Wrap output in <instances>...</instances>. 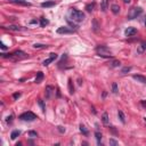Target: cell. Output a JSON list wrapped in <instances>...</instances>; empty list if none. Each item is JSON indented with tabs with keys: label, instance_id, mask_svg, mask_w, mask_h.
<instances>
[{
	"label": "cell",
	"instance_id": "74e56055",
	"mask_svg": "<svg viewBox=\"0 0 146 146\" xmlns=\"http://www.w3.org/2000/svg\"><path fill=\"white\" fill-rule=\"evenodd\" d=\"M12 119H13V115L8 116V118H7V122H10V121H12Z\"/></svg>",
	"mask_w": 146,
	"mask_h": 146
},
{
	"label": "cell",
	"instance_id": "7c38bea8",
	"mask_svg": "<svg viewBox=\"0 0 146 146\" xmlns=\"http://www.w3.org/2000/svg\"><path fill=\"white\" fill-rule=\"evenodd\" d=\"M14 4H18V5H24V6H30V2H27L26 0H10Z\"/></svg>",
	"mask_w": 146,
	"mask_h": 146
},
{
	"label": "cell",
	"instance_id": "2e32d148",
	"mask_svg": "<svg viewBox=\"0 0 146 146\" xmlns=\"http://www.w3.org/2000/svg\"><path fill=\"white\" fill-rule=\"evenodd\" d=\"M111 9H112V13L113 14H119V12H120V7L118 6V5H112L111 6Z\"/></svg>",
	"mask_w": 146,
	"mask_h": 146
},
{
	"label": "cell",
	"instance_id": "d590c367",
	"mask_svg": "<svg viewBox=\"0 0 146 146\" xmlns=\"http://www.w3.org/2000/svg\"><path fill=\"white\" fill-rule=\"evenodd\" d=\"M97 29H98V25H97V21L95 20V21H94V30L97 31Z\"/></svg>",
	"mask_w": 146,
	"mask_h": 146
},
{
	"label": "cell",
	"instance_id": "9c48e42d",
	"mask_svg": "<svg viewBox=\"0 0 146 146\" xmlns=\"http://www.w3.org/2000/svg\"><path fill=\"white\" fill-rule=\"evenodd\" d=\"M54 90H55V89H54V87H53V86H47V87H46V89H45V91H46V98H50Z\"/></svg>",
	"mask_w": 146,
	"mask_h": 146
},
{
	"label": "cell",
	"instance_id": "9a60e30c",
	"mask_svg": "<svg viewBox=\"0 0 146 146\" xmlns=\"http://www.w3.org/2000/svg\"><path fill=\"white\" fill-rule=\"evenodd\" d=\"M20 135H21V131H20V130H14V131H12V133H10V138H12V139H16Z\"/></svg>",
	"mask_w": 146,
	"mask_h": 146
},
{
	"label": "cell",
	"instance_id": "836d02e7",
	"mask_svg": "<svg viewBox=\"0 0 146 146\" xmlns=\"http://www.w3.org/2000/svg\"><path fill=\"white\" fill-rule=\"evenodd\" d=\"M57 129H58V131H60V133H65V128H63V127H62V126H58V127H57Z\"/></svg>",
	"mask_w": 146,
	"mask_h": 146
},
{
	"label": "cell",
	"instance_id": "d4e9b609",
	"mask_svg": "<svg viewBox=\"0 0 146 146\" xmlns=\"http://www.w3.org/2000/svg\"><path fill=\"white\" fill-rule=\"evenodd\" d=\"M48 20H46V18H40V25L42 26V27H45L46 25H48Z\"/></svg>",
	"mask_w": 146,
	"mask_h": 146
},
{
	"label": "cell",
	"instance_id": "52a82bcc",
	"mask_svg": "<svg viewBox=\"0 0 146 146\" xmlns=\"http://www.w3.org/2000/svg\"><path fill=\"white\" fill-rule=\"evenodd\" d=\"M57 58V54H55V53H53V54H50V56L48 57L47 60H43V63H42V65L43 66H47V65H49L50 63H53L54 60Z\"/></svg>",
	"mask_w": 146,
	"mask_h": 146
},
{
	"label": "cell",
	"instance_id": "d6a6232c",
	"mask_svg": "<svg viewBox=\"0 0 146 146\" xmlns=\"http://www.w3.org/2000/svg\"><path fill=\"white\" fill-rule=\"evenodd\" d=\"M13 97H14V99L20 98V97H21V93H15V94L13 95Z\"/></svg>",
	"mask_w": 146,
	"mask_h": 146
},
{
	"label": "cell",
	"instance_id": "f546056e",
	"mask_svg": "<svg viewBox=\"0 0 146 146\" xmlns=\"http://www.w3.org/2000/svg\"><path fill=\"white\" fill-rule=\"evenodd\" d=\"M38 104L40 105V107H41V110H42V112L46 111V108H45V104H43V102L41 100V99H39L38 100Z\"/></svg>",
	"mask_w": 146,
	"mask_h": 146
},
{
	"label": "cell",
	"instance_id": "e0dca14e",
	"mask_svg": "<svg viewBox=\"0 0 146 146\" xmlns=\"http://www.w3.org/2000/svg\"><path fill=\"white\" fill-rule=\"evenodd\" d=\"M118 115H119V119L122 123H126V116H125V113L122 111H119L118 112Z\"/></svg>",
	"mask_w": 146,
	"mask_h": 146
},
{
	"label": "cell",
	"instance_id": "603a6c76",
	"mask_svg": "<svg viewBox=\"0 0 146 146\" xmlns=\"http://www.w3.org/2000/svg\"><path fill=\"white\" fill-rule=\"evenodd\" d=\"M146 50V42H142L140 43V47L138 48V53H143Z\"/></svg>",
	"mask_w": 146,
	"mask_h": 146
},
{
	"label": "cell",
	"instance_id": "60d3db41",
	"mask_svg": "<svg viewBox=\"0 0 146 146\" xmlns=\"http://www.w3.org/2000/svg\"><path fill=\"white\" fill-rule=\"evenodd\" d=\"M144 121H145V123H146V118H144Z\"/></svg>",
	"mask_w": 146,
	"mask_h": 146
},
{
	"label": "cell",
	"instance_id": "ba28073f",
	"mask_svg": "<svg viewBox=\"0 0 146 146\" xmlns=\"http://www.w3.org/2000/svg\"><path fill=\"white\" fill-rule=\"evenodd\" d=\"M137 33V30L135 29V27H128V29H126L125 31V34L127 35V37H133V35H135Z\"/></svg>",
	"mask_w": 146,
	"mask_h": 146
},
{
	"label": "cell",
	"instance_id": "30bf717a",
	"mask_svg": "<svg viewBox=\"0 0 146 146\" xmlns=\"http://www.w3.org/2000/svg\"><path fill=\"white\" fill-rule=\"evenodd\" d=\"M133 78L135 80H137L138 82H140V83H146V78L143 77V75H138V74H135L133 75Z\"/></svg>",
	"mask_w": 146,
	"mask_h": 146
},
{
	"label": "cell",
	"instance_id": "8fae6325",
	"mask_svg": "<svg viewBox=\"0 0 146 146\" xmlns=\"http://www.w3.org/2000/svg\"><path fill=\"white\" fill-rule=\"evenodd\" d=\"M55 5H56L55 1H45V2L41 4V7H43V8H49V7H53Z\"/></svg>",
	"mask_w": 146,
	"mask_h": 146
},
{
	"label": "cell",
	"instance_id": "3957f363",
	"mask_svg": "<svg viewBox=\"0 0 146 146\" xmlns=\"http://www.w3.org/2000/svg\"><path fill=\"white\" fill-rule=\"evenodd\" d=\"M142 13H143V9L140 7H133V8H130V10H129L128 15H127V18L128 20H135L139 15H142Z\"/></svg>",
	"mask_w": 146,
	"mask_h": 146
},
{
	"label": "cell",
	"instance_id": "6da1fadb",
	"mask_svg": "<svg viewBox=\"0 0 146 146\" xmlns=\"http://www.w3.org/2000/svg\"><path fill=\"white\" fill-rule=\"evenodd\" d=\"M96 52L100 57H106V58H111L112 56V52L110 50V48L106 46H98L96 48Z\"/></svg>",
	"mask_w": 146,
	"mask_h": 146
},
{
	"label": "cell",
	"instance_id": "7a4b0ae2",
	"mask_svg": "<svg viewBox=\"0 0 146 146\" xmlns=\"http://www.w3.org/2000/svg\"><path fill=\"white\" fill-rule=\"evenodd\" d=\"M70 15H71V18L73 20V22H77V23H80L85 20V14L80 10H77V9H72L70 12Z\"/></svg>",
	"mask_w": 146,
	"mask_h": 146
},
{
	"label": "cell",
	"instance_id": "d6986e66",
	"mask_svg": "<svg viewBox=\"0 0 146 146\" xmlns=\"http://www.w3.org/2000/svg\"><path fill=\"white\" fill-rule=\"evenodd\" d=\"M107 0H102V4H100V8L103 12H106V9H107Z\"/></svg>",
	"mask_w": 146,
	"mask_h": 146
},
{
	"label": "cell",
	"instance_id": "8d00e7d4",
	"mask_svg": "<svg viewBox=\"0 0 146 146\" xmlns=\"http://www.w3.org/2000/svg\"><path fill=\"white\" fill-rule=\"evenodd\" d=\"M30 24H38V21H37V20H32V21L30 22Z\"/></svg>",
	"mask_w": 146,
	"mask_h": 146
},
{
	"label": "cell",
	"instance_id": "5b68a950",
	"mask_svg": "<svg viewBox=\"0 0 146 146\" xmlns=\"http://www.w3.org/2000/svg\"><path fill=\"white\" fill-rule=\"evenodd\" d=\"M20 119L23 121H33L37 119V115H35L34 113H32V112H24V113H22L21 115H20Z\"/></svg>",
	"mask_w": 146,
	"mask_h": 146
},
{
	"label": "cell",
	"instance_id": "5bb4252c",
	"mask_svg": "<svg viewBox=\"0 0 146 146\" xmlns=\"http://www.w3.org/2000/svg\"><path fill=\"white\" fill-rule=\"evenodd\" d=\"M5 29H8V30H10V31H22L23 30L21 26H17V25H9V26H7V27H5Z\"/></svg>",
	"mask_w": 146,
	"mask_h": 146
},
{
	"label": "cell",
	"instance_id": "7402d4cb",
	"mask_svg": "<svg viewBox=\"0 0 146 146\" xmlns=\"http://www.w3.org/2000/svg\"><path fill=\"white\" fill-rule=\"evenodd\" d=\"M95 6H96V4L95 2H91V4H88L86 6V9H87V12H93L95 8Z\"/></svg>",
	"mask_w": 146,
	"mask_h": 146
},
{
	"label": "cell",
	"instance_id": "277c9868",
	"mask_svg": "<svg viewBox=\"0 0 146 146\" xmlns=\"http://www.w3.org/2000/svg\"><path fill=\"white\" fill-rule=\"evenodd\" d=\"M1 56L4 58H14V57H16V58H24V57H26V54L24 52H22V50H16V52L12 53V54H1Z\"/></svg>",
	"mask_w": 146,
	"mask_h": 146
},
{
	"label": "cell",
	"instance_id": "f35d334b",
	"mask_svg": "<svg viewBox=\"0 0 146 146\" xmlns=\"http://www.w3.org/2000/svg\"><path fill=\"white\" fill-rule=\"evenodd\" d=\"M142 105L144 106V107H146V102L145 100H142Z\"/></svg>",
	"mask_w": 146,
	"mask_h": 146
},
{
	"label": "cell",
	"instance_id": "4316f807",
	"mask_svg": "<svg viewBox=\"0 0 146 146\" xmlns=\"http://www.w3.org/2000/svg\"><path fill=\"white\" fill-rule=\"evenodd\" d=\"M80 131H81V133H83L85 136H87V135H88V130L86 129V127H85V126L80 125Z\"/></svg>",
	"mask_w": 146,
	"mask_h": 146
},
{
	"label": "cell",
	"instance_id": "7bdbcfd3",
	"mask_svg": "<svg viewBox=\"0 0 146 146\" xmlns=\"http://www.w3.org/2000/svg\"><path fill=\"white\" fill-rule=\"evenodd\" d=\"M107 1H108V0H107Z\"/></svg>",
	"mask_w": 146,
	"mask_h": 146
},
{
	"label": "cell",
	"instance_id": "cb8c5ba5",
	"mask_svg": "<svg viewBox=\"0 0 146 146\" xmlns=\"http://www.w3.org/2000/svg\"><path fill=\"white\" fill-rule=\"evenodd\" d=\"M118 91H119V89H118V85H116L115 82L114 83H112V93L113 94H118Z\"/></svg>",
	"mask_w": 146,
	"mask_h": 146
},
{
	"label": "cell",
	"instance_id": "ac0fdd59",
	"mask_svg": "<svg viewBox=\"0 0 146 146\" xmlns=\"http://www.w3.org/2000/svg\"><path fill=\"white\" fill-rule=\"evenodd\" d=\"M102 121H103L104 125H108V114L106 112L103 113V115H102Z\"/></svg>",
	"mask_w": 146,
	"mask_h": 146
},
{
	"label": "cell",
	"instance_id": "4dcf8cb0",
	"mask_svg": "<svg viewBox=\"0 0 146 146\" xmlns=\"http://www.w3.org/2000/svg\"><path fill=\"white\" fill-rule=\"evenodd\" d=\"M33 47L34 48H47V46L46 45H41V43H34Z\"/></svg>",
	"mask_w": 146,
	"mask_h": 146
},
{
	"label": "cell",
	"instance_id": "83f0119b",
	"mask_svg": "<svg viewBox=\"0 0 146 146\" xmlns=\"http://www.w3.org/2000/svg\"><path fill=\"white\" fill-rule=\"evenodd\" d=\"M130 71H131V67H130V66H127V67H123V69L121 70V73H122V74H126V73L130 72Z\"/></svg>",
	"mask_w": 146,
	"mask_h": 146
},
{
	"label": "cell",
	"instance_id": "ffe728a7",
	"mask_svg": "<svg viewBox=\"0 0 146 146\" xmlns=\"http://www.w3.org/2000/svg\"><path fill=\"white\" fill-rule=\"evenodd\" d=\"M120 60H112L111 63H110V66L111 67H118V66H120Z\"/></svg>",
	"mask_w": 146,
	"mask_h": 146
},
{
	"label": "cell",
	"instance_id": "484cf974",
	"mask_svg": "<svg viewBox=\"0 0 146 146\" xmlns=\"http://www.w3.org/2000/svg\"><path fill=\"white\" fill-rule=\"evenodd\" d=\"M69 90H70V94H73L74 93V87L72 85V80L71 79L69 80Z\"/></svg>",
	"mask_w": 146,
	"mask_h": 146
},
{
	"label": "cell",
	"instance_id": "44dd1931",
	"mask_svg": "<svg viewBox=\"0 0 146 146\" xmlns=\"http://www.w3.org/2000/svg\"><path fill=\"white\" fill-rule=\"evenodd\" d=\"M95 137L97 139V144L100 145V142H102V133H99V131H96V133H95Z\"/></svg>",
	"mask_w": 146,
	"mask_h": 146
},
{
	"label": "cell",
	"instance_id": "1f68e13d",
	"mask_svg": "<svg viewBox=\"0 0 146 146\" xmlns=\"http://www.w3.org/2000/svg\"><path fill=\"white\" fill-rule=\"evenodd\" d=\"M118 144H119V143L116 142L115 139H113V138L110 139V145H118Z\"/></svg>",
	"mask_w": 146,
	"mask_h": 146
},
{
	"label": "cell",
	"instance_id": "ab89813d",
	"mask_svg": "<svg viewBox=\"0 0 146 146\" xmlns=\"http://www.w3.org/2000/svg\"><path fill=\"white\" fill-rule=\"evenodd\" d=\"M130 1H131V0H123L125 4H130Z\"/></svg>",
	"mask_w": 146,
	"mask_h": 146
},
{
	"label": "cell",
	"instance_id": "8992f818",
	"mask_svg": "<svg viewBox=\"0 0 146 146\" xmlns=\"http://www.w3.org/2000/svg\"><path fill=\"white\" fill-rule=\"evenodd\" d=\"M57 33L58 34H67V33H73V29H69L66 26H60L57 29Z\"/></svg>",
	"mask_w": 146,
	"mask_h": 146
},
{
	"label": "cell",
	"instance_id": "f1b7e54d",
	"mask_svg": "<svg viewBox=\"0 0 146 146\" xmlns=\"http://www.w3.org/2000/svg\"><path fill=\"white\" fill-rule=\"evenodd\" d=\"M29 136L32 138H37L38 137V133H35V131H33V130H31V131H29Z\"/></svg>",
	"mask_w": 146,
	"mask_h": 146
},
{
	"label": "cell",
	"instance_id": "b9f144b4",
	"mask_svg": "<svg viewBox=\"0 0 146 146\" xmlns=\"http://www.w3.org/2000/svg\"><path fill=\"white\" fill-rule=\"evenodd\" d=\"M145 26H146V17H145Z\"/></svg>",
	"mask_w": 146,
	"mask_h": 146
},
{
	"label": "cell",
	"instance_id": "4fadbf2b",
	"mask_svg": "<svg viewBox=\"0 0 146 146\" xmlns=\"http://www.w3.org/2000/svg\"><path fill=\"white\" fill-rule=\"evenodd\" d=\"M43 73L42 72H38L37 73V78H35V83H40L43 80Z\"/></svg>",
	"mask_w": 146,
	"mask_h": 146
},
{
	"label": "cell",
	"instance_id": "e575fe53",
	"mask_svg": "<svg viewBox=\"0 0 146 146\" xmlns=\"http://www.w3.org/2000/svg\"><path fill=\"white\" fill-rule=\"evenodd\" d=\"M0 47H1V49H2V50H6V49H7V46H5L4 42H0Z\"/></svg>",
	"mask_w": 146,
	"mask_h": 146
}]
</instances>
